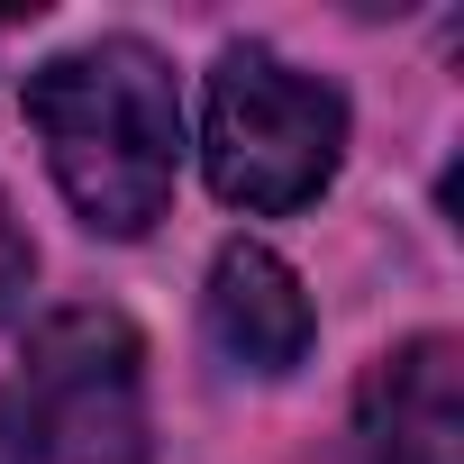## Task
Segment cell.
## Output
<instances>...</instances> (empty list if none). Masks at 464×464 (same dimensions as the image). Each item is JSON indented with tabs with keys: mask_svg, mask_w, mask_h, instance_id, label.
I'll list each match as a JSON object with an SVG mask.
<instances>
[{
	"mask_svg": "<svg viewBox=\"0 0 464 464\" xmlns=\"http://www.w3.org/2000/svg\"><path fill=\"white\" fill-rule=\"evenodd\" d=\"M28 283H37V246H28V227H19L10 191H0V319L28 301Z\"/></svg>",
	"mask_w": 464,
	"mask_h": 464,
	"instance_id": "obj_6",
	"label": "cell"
},
{
	"mask_svg": "<svg viewBox=\"0 0 464 464\" xmlns=\"http://www.w3.org/2000/svg\"><path fill=\"white\" fill-rule=\"evenodd\" d=\"M200 319H209V346L237 364V373H256V382L301 373V364H310V337H319V310H310L301 274H292L274 246H256V237L218 246Z\"/></svg>",
	"mask_w": 464,
	"mask_h": 464,
	"instance_id": "obj_4",
	"label": "cell"
},
{
	"mask_svg": "<svg viewBox=\"0 0 464 464\" xmlns=\"http://www.w3.org/2000/svg\"><path fill=\"white\" fill-rule=\"evenodd\" d=\"M19 464H146V346L119 310H55L0 392Z\"/></svg>",
	"mask_w": 464,
	"mask_h": 464,
	"instance_id": "obj_3",
	"label": "cell"
},
{
	"mask_svg": "<svg viewBox=\"0 0 464 464\" xmlns=\"http://www.w3.org/2000/svg\"><path fill=\"white\" fill-rule=\"evenodd\" d=\"M355 428L373 464H464V346L455 337L392 346L355 392Z\"/></svg>",
	"mask_w": 464,
	"mask_h": 464,
	"instance_id": "obj_5",
	"label": "cell"
},
{
	"mask_svg": "<svg viewBox=\"0 0 464 464\" xmlns=\"http://www.w3.org/2000/svg\"><path fill=\"white\" fill-rule=\"evenodd\" d=\"M28 128L92 237H146L182 173V92L146 37H92L28 73Z\"/></svg>",
	"mask_w": 464,
	"mask_h": 464,
	"instance_id": "obj_1",
	"label": "cell"
},
{
	"mask_svg": "<svg viewBox=\"0 0 464 464\" xmlns=\"http://www.w3.org/2000/svg\"><path fill=\"white\" fill-rule=\"evenodd\" d=\"M200 164L209 191L246 218H283L319 200L346 164V101L328 73H301L274 46H218L200 101Z\"/></svg>",
	"mask_w": 464,
	"mask_h": 464,
	"instance_id": "obj_2",
	"label": "cell"
}]
</instances>
